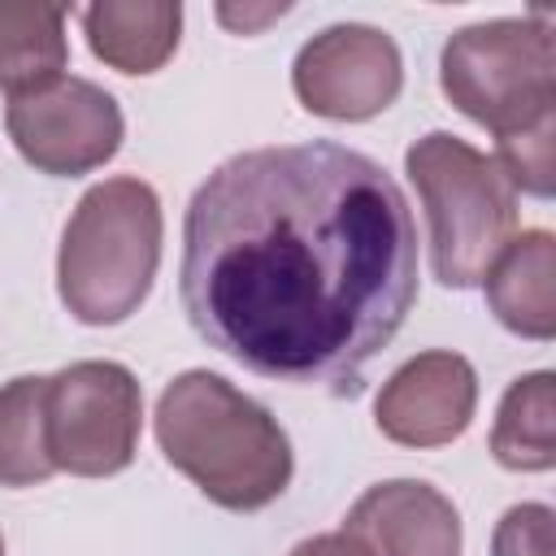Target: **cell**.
<instances>
[{
	"label": "cell",
	"instance_id": "1",
	"mask_svg": "<svg viewBox=\"0 0 556 556\" xmlns=\"http://www.w3.org/2000/svg\"><path fill=\"white\" fill-rule=\"evenodd\" d=\"M178 295L243 369L356 395L417 300L413 208L374 156L334 139L239 152L187 204Z\"/></svg>",
	"mask_w": 556,
	"mask_h": 556
},
{
	"label": "cell",
	"instance_id": "2",
	"mask_svg": "<svg viewBox=\"0 0 556 556\" xmlns=\"http://www.w3.org/2000/svg\"><path fill=\"white\" fill-rule=\"evenodd\" d=\"M156 443L204 500L230 513L274 504L295 469L278 417L208 369L178 374L156 400Z\"/></svg>",
	"mask_w": 556,
	"mask_h": 556
},
{
	"label": "cell",
	"instance_id": "3",
	"mask_svg": "<svg viewBox=\"0 0 556 556\" xmlns=\"http://www.w3.org/2000/svg\"><path fill=\"white\" fill-rule=\"evenodd\" d=\"M161 200L143 178H104L70 213L56 252V291L74 321L117 326L152 291L161 265Z\"/></svg>",
	"mask_w": 556,
	"mask_h": 556
},
{
	"label": "cell",
	"instance_id": "4",
	"mask_svg": "<svg viewBox=\"0 0 556 556\" xmlns=\"http://www.w3.org/2000/svg\"><path fill=\"white\" fill-rule=\"evenodd\" d=\"M404 169L426 208L434 278L452 291L478 287L517 230L513 182L495 156L447 130L421 135L404 152Z\"/></svg>",
	"mask_w": 556,
	"mask_h": 556
},
{
	"label": "cell",
	"instance_id": "5",
	"mask_svg": "<svg viewBox=\"0 0 556 556\" xmlns=\"http://www.w3.org/2000/svg\"><path fill=\"white\" fill-rule=\"evenodd\" d=\"M443 96L495 139L556 126V35L543 13L456 30L439 56Z\"/></svg>",
	"mask_w": 556,
	"mask_h": 556
},
{
	"label": "cell",
	"instance_id": "6",
	"mask_svg": "<svg viewBox=\"0 0 556 556\" xmlns=\"http://www.w3.org/2000/svg\"><path fill=\"white\" fill-rule=\"evenodd\" d=\"M143 391L117 361H74L48 378L43 434L56 469L74 478L122 473L139 452Z\"/></svg>",
	"mask_w": 556,
	"mask_h": 556
},
{
	"label": "cell",
	"instance_id": "7",
	"mask_svg": "<svg viewBox=\"0 0 556 556\" xmlns=\"http://www.w3.org/2000/svg\"><path fill=\"white\" fill-rule=\"evenodd\" d=\"M4 130L26 165L52 178H78L117 156L126 122L117 100L78 74H61L48 87L13 96L4 109Z\"/></svg>",
	"mask_w": 556,
	"mask_h": 556
},
{
	"label": "cell",
	"instance_id": "8",
	"mask_svg": "<svg viewBox=\"0 0 556 556\" xmlns=\"http://www.w3.org/2000/svg\"><path fill=\"white\" fill-rule=\"evenodd\" d=\"M295 100L330 122H369L395 104L404 56L395 39L365 22H334L313 35L291 65Z\"/></svg>",
	"mask_w": 556,
	"mask_h": 556
},
{
	"label": "cell",
	"instance_id": "9",
	"mask_svg": "<svg viewBox=\"0 0 556 556\" xmlns=\"http://www.w3.org/2000/svg\"><path fill=\"white\" fill-rule=\"evenodd\" d=\"M478 408V374L460 352H417L378 391L374 421L400 447L460 439Z\"/></svg>",
	"mask_w": 556,
	"mask_h": 556
},
{
	"label": "cell",
	"instance_id": "10",
	"mask_svg": "<svg viewBox=\"0 0 556 556\" xmlns=\"http://www.w3.org/2000/svg\"><path fill=\"white\" fill-rule=\"evenodd\" d=\"M369 556H460V513L421 478H391L369 486L343 517Z\"/></svg>",
	"mask_w": 556,
	"mask_h": 556
},
{
	"label": "cell",
	"instance_id": "11",
	"mask_svg": "<svg viewBox=\"0 0 556 556\" xmlns=\"http://www.w3.org/2000/svg\"><path fill=\"white\" fill-rule=\"evenodd\" d=\"M486 304L495 321L521 339L547 343L556 334V239L552 230H521L486 269Z\"/></svg>",
	"mask_w": 556,
	"mask_h": 556
},
{
	"label": "cell",
	"instance_id": "12",
	"mask_svg": "<svg viewBox=\"0 0 556 556\" xmlns=\"http://www.w3.org/2000/svg\"><path fill=\"white\" fill-rule=\"evenodd\" d=\"M83 35L117 74H156L182 35V4L174 0H100L83 9Z\"/></svg>",
	"mask_w": 556,
	"mask_h": 556
},
{
	"label": "cell",
	"instance_id": "13",
	"mask_svg": "<svg viewBox=\"0 0 556 556\" xmlns=\"http://www.w3.org/2000/svg\"><path fill=\"white\" fill-rule=\"evenodd\" d=\"M65 4L48 0H0V91H9V100L65 74Z\"/></svg>",
	"mask_w": 556,
	"mask_h": 556
},
{
	"label": "cell",
	"instance_id": "14",
	"mask_svg": "<svg viewBox=\"0 0 556 556\" xmlns=\"http://www.w3.org/2000/svg\"><path fill=\"white\" fill-rule=\"evenodd\" d=\"M491 452L504 469L517 473H547L556 465V374L534 369L508 382L495 426Z\"/></svg>",
	"mask_w": 556,
	"mask_h": 556
},
{
	"label": "cell",
	"instance_id": "15",
	"mask_svg": "<svg viewBox=\"0 0 556 556\" xmlns=\"http://www.w3.org/2000/svg\"><path fill=\"white\" fill-rule=\"evenodd\" d=\"M48 378L22 374L0 387V486H35L56 473L43 434Z\"/></svg>",
	"mask_w": 556,
	"mask_h": 556
},
{
	"label": "cell",
	"instance_id": "16",
	"mask_svg": "<svg viewBox=\"0 0 556 556\" xmlns=\"http://www.w3.org/2000/svg\"><path fill=\"white\" fill-rule=\"evenodd\" d=\"M552 526L556 513L547 504H513L491 534V556H556Z\"/></svg>",
	"mask_w": 556,
	"mask_h": 556
},
{
	"label": "cell",
	"instance_id": "17",
	"mask_svg": "<svg viewBox=\"0 0 556 556\" xmlns=\"http://www.w3.org/2000/svg\"><path fill=\"white\" fill-rule=\"evenodd\" d=\"M287 556H369L352 534H343V530H334V534H313V539H304V543H295Z\"/></svg>",
	"mask_w": 556,
	"mask_h": 556
},
{
	"label": "cell",
	"instance_id": "18",
	"mask_svg": "<svg viewBox=\"0 0 556 556\" xmlns=\"http://www.w3.org/2000/svg\"><path fill=\"white\" fill-rule=\"evenodd\" d=\"M291 4H265V9H230V4H222L217 9V17L226 22V26H235L239 35H248V30H261L265 22H274V17H282Z\"/></svg>",
	"mask_w": 556,
	"mask_h": 556
},
{
	"label": "cell",
	"instance_id": "19",
	"mask_svg": "<svg viewBox=\"0 0 556 556\" xmlns=\"http://www.w3.org/2000/svg\"><path fill=\"white\" fill-rule=\"evenodd\" d=\"M0 556H4V539H0Z\"/></svg>",
	"mask_w": 556,
	"mask_h": 556
}]
</instances>
